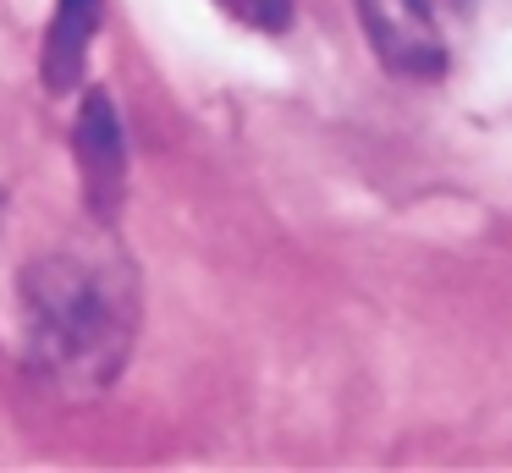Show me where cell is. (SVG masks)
<instances>
[{"label": "cell", "instance_id": "3957f363", "mask_svg": "<svg viewBox=\"0 0 512 473\" xmlns=\"http://www.w3.org/2000/svg\"><path fill=\"white\" fill-rule=\"evenodd\" d=\"M72 149H78V171H83V187H89L94 209L111 215L116 198H122V182H127V138H122V116H116L111 94L94 88L78 110V127H72Z\"/></svg>", "mask_w": 512, "mask_h": 473}, {"label": "cell", "instance_id": "5b68a950", "mask_svg": "<svg viewBox=\"0 0 512 473\" xmlns=\"http://www.w3.org/2000/svg\"><path fill=\"white\" fill-rule=\"evenodd\" d=\"M215 6H221L232 22L254 28V33H287V28H292V11H298V0H215Z\"/></svg>", "mask_w": 512, "mask_h": 473}, {"label": "cell", "instance_id": "6da1fadb", "mask_svg": "<svg viewBox=\"0 0 512 473\" xmlns=\"http://www.w3.org/2000/svg\"><path fill=\"white\" fill-rule=\"evenodd\" d=\"M23 363L67 396H94L127 369L138 341V275L111 242L39 253L17 281Z\"/></svg>", "mask_w": 512, "mask_h": 473}, {"label": "cell", "instance_id": "7a4b0ae2", "mask_svg": "<svg viewBox=\"0 0 512 473\" xmlns=\"http://www.w3.org/2000/svg\"><path fill=\"white\" fill-rule=\"evenodd\" d=\"M380 66L397 77H446L468 33L474 0H353Z\"/></svg>", "mask_w": 512, "mask_h": 473}, {"label": "cell", "instance_id": "277c9868", "mask_svg": "<svg viewBox=\"0 0 512 473\" xmlns=\"http://www.w3.org/2000/svg\"><path fill=\"white\" fill-rule=\"evenodd\" d=\"M100 11L105 0H56V17H50V39H45V83L72 88L89 61V44L100 33Z\"/></svg>", "mask_w": 512, "mask_h": 473}]
</instances>
